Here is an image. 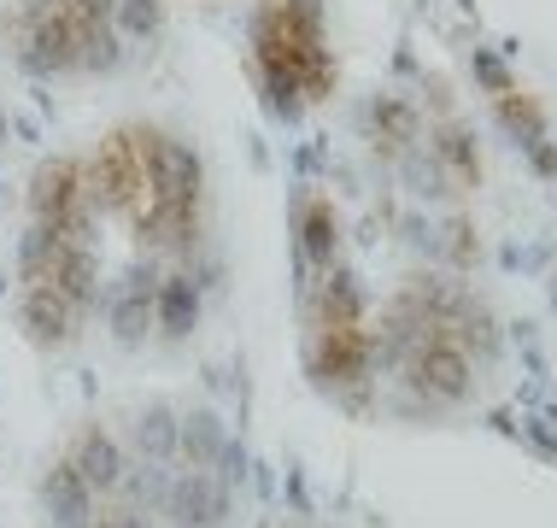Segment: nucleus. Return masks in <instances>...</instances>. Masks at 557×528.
<instances>
[{"instance_id": "obj_1", "label": "nucleus", "mask_w": 557, "mask_h": 528, "mask_svg": "<svg viewBox=\"0 0 557 528\" xmlns=\"http://www.w3.org/2000/svg\"><path fill=\"white\" fill-rule=\"evenodd\" d=\"M135 154L147 171V194L153 206H183V211H206V164L194 154V142L159 130V124H129Z\"/></svg>"}, {"instance_id": "obj_2", "label": "nucleus", "mask_w": 557, "mask_h": 528, "mask_svg": "<svg viewBox=\"0 0 557 528\" xmlns=\"http://www.w3.org/2000/svg\"><path fill=\"white\" fill-rule=\"evenodd\" d=\"M24 206H29V223H48V230H65L77 218H100L88 176H83V159H71V154H53L29 171Z\"/></svg>"}, {"instance_id": "obj_3", "label": "nucleus", "mask_w": 557, "mask_h": 528, "mask_svg": "<svg viewBox=\"0 0 557 528\" xmlns=\"http://www.w3.org/2000/svg\"><path fill=\"white\" fill-rule=\"evenodd\" d=\"M159 253H147V259L124 265V277L112 282L107 294H100V311H107V329L117 346H147L153 341V299H159Z\"/></svg>"}, {"instance_id": "obj_4", "label": "nucleus", "mask_w": 557, "mask_h": 528, "mask_svg": "<svg viewBox=\"0 0 557 528\" xmlns=\"http://www.w3.org/2000/svg\"><path fill=\"white\" fill-rule=\"evenodd\" d=\"M235 511V488L218 481L212 470H194V464H171L159 493V517L171 528H223Z\"/></svg>"}, {"instance_id": "obj_5", "label": "nucleus", "mask_w": 557, "mask_h": 528, "mask_svg": "<svg viewBox=\"0 0 557 528\" xmlns=\"http://www.w3.org/2000/svg\"><path fill=\"white\" fill-rule=\"evenodd\" d=\"M288 223H294V288H306L318 270L341 259V211L329 194H294Z\"/></svg>"}, {"instance_id": "obj_6", "label": "nucleus", "mask_w": 557, "mask_h": 528, "mask_svg": "<svg viewBox=\"0 0 557 528\" xmlns=\"http://www.w3.org/2000/svg\"><path fill=\"white\" fill-rule=\"evenodd\" d=\"M83 323H88V311L59 294L53 282H18V329L29 346L59 353V346H71L83 335Z\"/></svg>"}, {"instance_id": "obj_7", "label": "nucleus", "mask_w": 557, "mask_h": 528, "mask_svg": "<svg viewBox=\"0 0 557 528\" xmlns=\"http://www.w3.org/2000/svg\"><path fill=\"white\" fill-rule=\"evenodd\" d=\"M65 464L100 493V500H112L117 481H124V470H129V446L117 441L107 422H83V429L71 434V446H65Z\"/></svg>"}, {"instance_id": "obj_8", "label": "nucleus", "mask_w": 557, "mask_h": 528, "mask_svg": "<svg viewBox=\"0 0 557 528\" xmlns=\"http://www.w3.org/2000/svg\"><path fill=\"white\" fill-rule=\"evenodd\" d=\"M358 130H364V142H370V154L375 159H387L394 164L405 147H417L423 142V112H417L411 100H399V95H375L358 106Z\"/></svg>"}, {"instance_id": "obj_9", "label": "nucleus", "mask_w": 557, "mask_h": 528, "mask_svg": "<svg viewBox=\"0 0 557 528\" xmlns=\"http://www.w3.org/2000/svg\"><path fill=\"white\" fill-rule=\"evenodd\" d=\"M36 500H41V523L48 528H83V523H95V511H100V493L88 488L65 458H53L48 470H41Z\"/></svg>"}, {"instance_id": "obj_10", "label": "nucleus", "mask_w": 557, "mask_h": 528, "mask_svg": "<svg viewBox=\"0 0 557 528\" xmlns=\"http://www.w3.org/2000/svg\"><path fill=\"white\" fill-rule=\"evenodd\" d=\"M200 299H206V282L194 270H164L159 277V299H153V335L183 346L194 329H200Z\"/></svg>"}, {"instance_id": "obj_11", "label": "nucleus", "mask_w": 557, "mask_h": 528, "mask_svg": "<svg viewBox=\"0 0 557 528\" xmlns=\"http://www.w3.org/2000/svg\"><path fill=\"white\" fill-rule=\"evenodd\" d=\"M429 154L441 159V171L451 176L458 188H475L481 183V147H475V130L463 118H441L434 130H423Z\"/></svg>"}, {"instance_id": "obj_12", "label": "nucleus", "mask_w": 557, "mask_h": 528, "mask_svg": "<svg viewBox=\"0 0 557 528\" xmlns=\"http://www.w3.org/2000/svg\"><path fill=\"white\" fill-rule=\"evenodd\" d=\"M176 429H183V412L164 405V400H147L141 412L129 417V458L176 464Z\"/></svg>"}, {"instance_id": "obj_13", "label": "nucleus", "mask_w": 557, "mask_h": 528, "mask_svg": "<svg viewBox=\"0 0 557 528\" xmlns=\"http://www.w3.org/2000/svg\"><path fill=\"white\" fill-rule=\"evenodd\" d=\"M230 422L218 412H206V405H194L183 412V429H176V464H194V470H218L223 446H230Z\"/></svg>"}, {"instance_id": "obj_14", "label": "nucleus", "mask_w": 557, "mask_h": 528, "mask_svg": "<svg viewBox=\"0 0 557 528\" xmlns=\"http://www.w3.org/2000/svg\"><path fill=\"white\" fill-rule=\"evenodd\" d=\"M493 124L505 130V142L517 147V154H534L540 142H552V124H546V112H540V100L522 95V88L493 95Z\"/></svg>"}, {"instance_id": "obj_15", "label": "nucleus", "mask_w": 557, "mask_h": 528, "mask_svg": "<svg viewBox=\"0 0 557 528\" xmlns=\"http://www.w3.org/2000/svg\"><path fill=\"white\" fill-rule=\"evenodd\" d=\"M112 29L129 41V48L159 41L164 36V0H112Z\"/></svg>"}, {"instance_id": "obj_16", "label": "nucleus", "mask_w": 557, "mask_h": 528, "mask_svg": "<svg viewBox=\"0 0 557 528\" xmlns=\"http://www.w3.org/2000/svg\"><path fill=\"white\" fill-rule=\"evenodd\" d=\"M470 77L481 83V95H505V88H517V77H510V65H505V59L499 53H493V48H475L470 53Z\"/></svg>"}, {"instance_id": "obj_17", "label": "nucleus", "mask_w": 557, "mask_h": 528, "mask_svg": "<svg viewBox=\"0 0 557 528\" xmlns=\"http://www.w3.org/2000/svg\"><path fill=\"white\" fill-rule=\"evenodd\" d=\"M83 528H159V523H153V511L117 500L112 511H95V523H83Z\"/></svg>"}, {"instance_id": "obj_18", "label": "nucleus", "mask_w": 557, "mask_h": 528, "mask_svg": "<svg viewBox=\"0 0 557 528\" xmlns=\"http://www.w3.org/2000/svg\"><path fill=\"white\" fill-rule=\"evenodd\" d=\"M522 159H529V171L540 183H557V142H540L534 154H522Z\"/></svg>"}, {"instance_id": "obj_19", "label": "nucleus", "mask_w": 557, "mask_h": 528, "mask_svg": "<svg viewBox=\"0 0 557 528\" xmlns=\"http://www.w3.org/2000/svg\"><path fill=\"white\" fill-rule=\"evenodd\" d=\"M0 142H7V112H0Z\"/></svg>"}, {"instance_id": "obj_20", "label": "nucleus", "mask_w": 557, "mask_h": 528, "mask_svg": "<svg viewBox=\"0 0 557 528\" xmlns=\"http://www.w3.org/2000/svg\"><path fill=\"white\" fill-rule=\"evenodd\" d=\"M552 306H557V277H552Z\"/></svg>"}]
</instances>
